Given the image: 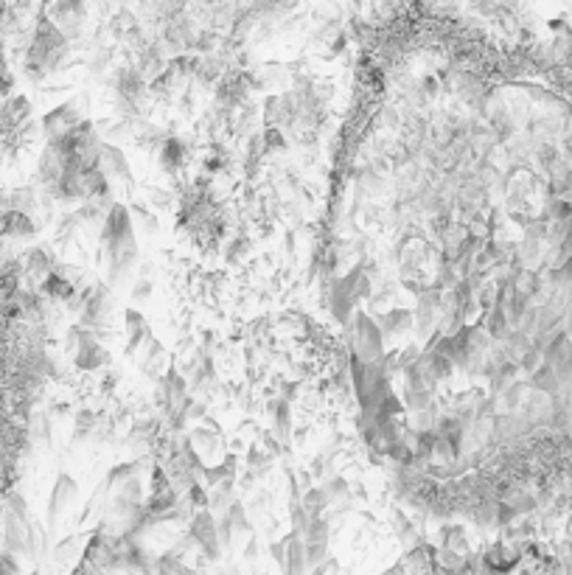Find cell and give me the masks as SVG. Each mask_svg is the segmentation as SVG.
<instances>
[{"mask_svg": "<svg viewBox=\"0 0 572 575\" xmlns=\"http://www.w3.org/2000/svg\"><path fill=\"white\" fill-rule=\"evenodd\" d=\"M191 539L205 553V559L216 562L222 556V544H219V533H216V519L211 517V511H205V508L197 511V517L191 522Z\"/></svg>", "mask_w": 572, "mask_h": 575, "instance_id": "cell-1", "label": "cell"}, {"mask_svg": "<svg viewBox=\"0 0 572 575\" xmlns=\"http://www.w3.org/2000/svg\"><path fill=\"white\" fill-rule=\"evenodd\" d=\"M76 491H79V486H76V480L70 477V474H59L57 483H54V491H51V500H48V517H51V525L59 519V514L76 500Z\"/></svg>", "mask_w": 572, "mask_h": 575, "instance_id": "cell-2", "label": "cell"}, {"mask_svg": "<svg viewBox=\"0 0 572 575\" xmlns=\"http://www.w3.org/2000/svg\"><path fill=\"white\" fill-rule=\"evenodd\" d=\"M82 121H79V115L73 113V107L70 104H65V107H57L54 113H48L45 118H43V126H45V132L51 135V138H62V135H67L73 126H79Z\"/></svg>", "mask_w": 572, "mask_h": 575, "instance_id": "cell-3", "label": "cell"}, {"mask_svg": "<svg viewBox=\"0 0 572 575\" xmlns=\"http://www.w3.org/2000/svg\"><path fill=\"white\" fill-rule=\"evenodd\" d=\"M0 233L11 236V239H28V236H34V225H31L28 214H23V211H6L0 217Z\"/></svg>", "mask_w": 572, "mask_h": 575, "instance_id": "cell-4", "label": "cell"}, {"mask_svg": "<svg viewBox=\"0 0 572 575\" xmlns=\"http://www.w3.org/2000/svg\"><path fill=\"white\" fill-rule=\"evenodd\" d=\"M99 158H101V166H104L107 174H113L118 180H129V177H132V174H129V163H126V158H123L121 149H115V146H101V149H99Z\"/></svg>", "mask_w": 572, "mask_h": 575, "instance_id": "cell-5", "label": "cell"}, {"mask_svg": "<svg viewBox=\"0 0 572 575\" xmlns=\"http://www.w3.org/2000/svg\"><path fill=\"white\" fill-rule=\"evenodd\" d=\"M43 289H45V295H51V297H57V300H70V297H73V287H70V281H65V278H62V275H57V273L45 278Z\"/></svg>", "mask_w": 572, "mask_h": 575, "instance_id": "cell-6", "label": "cell"}, {"mask_svg": "<svg viewBox=\"0 0 572 575\" xmlns=\"http://www.w3.org/2000/svg\"><path fill=\"white\" fill-rule=\"evenodd\" d=\"M182 160H185V146H182L180 141H169V143L163 146V166H166L169 172H174Z\"/></svg>", "mask_w": 572, "mask_h": 575, "instance_id": "cell-7", "label": "cell"}, {"mask_svg": "<svg viewBox=\"0 0 572 575\" xmlns=\"http://www.w3.org/2000/svg\"><path fill=\"white\" fill-rule=\"evenodd\" d=\"M326 505H329V494L326 491H309L306 500H303V508H306V514L312 519L320 517L326 511Z\"/></svg>", "mask_w": 572, "mask_h": 575, "instance_id": "cell-8", "label": "cell"}, {"mask_svg": "<svg viewBox=\"0 0 572 575\" xmlns=\"http://www.w3.org/2000/svg\"><path fill=\"white\" fill-rule=\"evenodd\" d=\"M228 519H230V525H233L236 533H250V530H253V527H250V519H247L244 508H241V503H230Z\"/></svg>", "mask_w": 572, "mask_h": 575, "instance_id": "cell-9", "label": "cell"}, {"mask_svg": "<svg viewBox=\"0 0 572 575\" xmlns=\"http://www.w3.org/2000/svg\"><path fill=\"white\" fill-rule=\"evenodd\" d=\"M135 477V463H121V466H115L113 471L107 474V486H123L126 480H132Z\"/></svg>", "mask_w": 572, "mask_h": 575, "instance_id": "cell-10", "label": "cell"}, {"mask_svg": "<svg viewBox=\"0 0 572 575\" xmlns=\"http://www.w3.org/2000/svg\"><path fill=\"white\" fill-rule=\"evenodd\" d=\"M28 270H31L34 275H45V273H48V256H45L43 250H31V253H28Z\"/></svg>", "mask_w": 572, "mask_h": 575, "instance_id": "cell-11", "label": "cell"}, {"mask_svg": "<svg viewBox=\"0 0 572 575\" xmlns=\"http://www.w3.org/2000/svg\"><path fill=\"white\" fill-rule=\"evenodd\" d=\"M126 329H129V334L149 332V329H146V317H143L141 312H135V309H129V312H126Z\"/></svg>", "mask_w": 572, "mask_h": 575, "instance_id": "cell-12", "label": "cell"}, {"mask_svg": "<svg viewBox=\"0 0 572 575\" xmlns=\"http://www.w3.org/2000/svg\"><path fill=\"white\" fill-rule=\"evenodd\" d=\"M90 429H93V412H79L76 415V441L82 435H87Z\"/></svg>", "mask_w": 572, "mask_h": 575, "instance_id": "cell-13", "label": "cell"}, {"mask_svg": "<svg viewBox=\"0 0 572 575\" xmlns=\"http://www.w3.org/2000/svg\"><path fill=\"white\" fill-rule=\"evenodd\" d=\"M385 326H390V329H407V326H409V312H390V314L385 317Z\"/></svg>", "mask_w": 572, "mask_h": 575, "instance_id": "cell-14", "label": "cell"}, {"mask_svg": "<svg viewBox=\"0 0 572 575\" xmlns=\"http://www.w3.org/2000/svg\"><path fill=\"white\" fill-rule=\"evenodd\" d=\"M191 503H194V505H202V508H205V505L211 503V497L205 494V488H202V486L191 483Z\"/></svg>", "mask_w": 572, "mask_h": 575, "instance_id": "cell-15", "label": "cell"}, {"mask_svg": "<svg viewBox=\"0 0 572 575\" xmlns=\"http://www.w3.org/2000/svg\"><path fill=\"white\" fill-rule=\"evenodd\" d=\"M278 435H281V438L289 435V407H286V404L278 407Z\"/></svg>", "mask_w": 572, "mask_h": 575, "instance_id": "cell-16", "label": "cell"}, {"mask_svg": "<svg viewBox=\"0 0 572 575\" xmlns=\"http://www.w3.org/2000/svg\"><path fill=\"white\" fill-rule=\"evenodd\" d=\"M264 143H267L270 149H278V146H284V138H281L275 129H270V132L264 135Z\"/></svg>", "mask_w": 572, "mask_h": 575, "instance_id": "cell-17", "label": "cell"}, {"mask_svg": "<svg viewBox=\"0 0 572 575\" xmlns=\"http://www.w3.org/2000/svg\"><path fill=\"white\" fill-rule=\"evenodd\" d=\"M149 284H138V289H135V297H138V300H143V297H146V295H149Z\"/></svg>", "mask_w": 572, "mask_h": 575, "instance_id": "cell-18", "label": "cell"}]
</instances>
